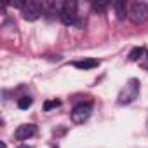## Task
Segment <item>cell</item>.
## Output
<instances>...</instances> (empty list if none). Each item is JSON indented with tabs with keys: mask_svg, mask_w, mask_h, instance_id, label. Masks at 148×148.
Returning <instances> with one entry per match:
<instances>
[{
	"mask_svg": "<svg viewBox=\"0 0 148 148\" xmlns=\"http://www.w3.org/2000/svg\"><path fill=\"white\" fill-rule=\"evenodd\" d=\"M99 59H92V58H86V59H79V61H73L71 64L79 68V70H92L96 66H99Z\"/></svg>",
	"mask_w": 148,
	"mask_h": 148,
	"instance_id": "8",
	"label": "cell"
},
{
	"mask_svg": "<svg viewBox=\"0 0 148 148\" xmlns=\"http://www.w3.org/2000/svg\"><path fill=\"white\" fill-rule=\"evenodd\" d=\"M2 148H7V145H5V143H4V141H2Z\"/></svg>",
	"mask_w": 148,
	"mask_h": 148,
	"instance_id": "16",
	"label": "cell"
},
{
	"mask_svg": "<svg viewBox=\"0 0 148 148\" xmlns=\"http://www.w3.org/2000/svg\"><path fill=\"white\" fill-rule=\"evenodd\" d=\"M139 63H141V64H143V66L148 70V52H145V56L141 58V61H139Z\"/></svg>",
	"mask_w": 148,
	"mask_h": 148,
	"instance_id": "14",
	"label": "cell"
},
{
	"mask_svg": "<svg viewBox=\"0 0 148 148\" xmlns=\"http://www.w3.org/2000/svg\"><path fill=\"white\" fill-rule=\"evenodd\" d=\"M139 91H141L139 80H138V79H129V80L125 82V86L120 89L119 96H117L119 105H131L132 101H136V99H138Z\"/></svg>",
	"mask_w": 148,
	"mask_h": 148,
	"instance_id": "1",
	"label": "cell"
},
{
	"mask_svg": "<svg viewBox=\"0 0 148 148\" xmlns=\"http://www.w3.org/2000/svg\"><path fill=\"white\" fill-rule=\"evenodd\" d=\"M127 18L134 25H141V23L148 21V4L146 2H134V4H131Z\"/></svg>",
	"mask_w": 148,
	"mask_h": 148,
	"instance_id": "3",
	"label": "cell"
},
{
	"mask_svg": "<svg viewBox=\"0 0 148 148\" xmlns=\"http://www.w3.org/2000/svg\"><path fill=\"white\" fill-rule=\"evenodd\" d=\"M32 105H33V98H30V96H23V98L18 99V108L19 110H28Z\"/></svg>",
	"mask_w": 148,
	"mask_h": 148,
	"instance_id": "11",
	"label": "cell"
},
{
	"mask_svg": "<svg viewBox=\"0 0 148 148\" xmlns=\"http://www.w3.org/2000/svg\"><path fill=\"white\" fill-rule=\"evenodd\" d=\"M59 105H61V101H59V99H52V101H45V103H44V110H45V112H51L52 108H58Z\"/></svg>",
	"mask_w": 148,
	"mask_h": 148,
	"instance_id": "13",
	"label": "cell"
},
{
	"mask_svg": "<svg viewBox=\"0 0 148 148\" xmlns=\"http://www.w3.org/2000/svg\"><path fill=\"white\" fill-rule=\"evenodd\" d=\"M21 12H23V19H26V21H37L44 14L42 2H40V0H28Z\"/></svg>",
	"mask_w": 148,
	"mask_h": 148,
	"instance_id": "4",
	"label": "cell"
},
{
	"mask_svg": "<svg viewBox=\"0 0 148 148\" xmlns=\"http://www.w3.org/2000/svg\"><path fill=\"white\" fill-rule=\"evenodd\" d=\"M42 7H44V14H47V16L51 18V16H54V14H59V12H61L63 4L54 2V0H42Z\"/></svg>",
	"mask_w": 148,
	"mask_h": 148,
	"instance_id": "7",
	"label": "cell"
},
{
	"mask_svg": "<svg viewBox=\"0 0 148 148\" xmlns=\"http://www.w3.org/2000/svg\"><path fill=\"white\" fill-rule=\"evenodd\" d=\"M35 132H37V125L35 124H21L14 131V138L19 139V141H25V139H30L32 136H35Z\"/></svg>",
	"mask_w": 148,
	"mask_h": 148,
	"instance_id": "6",
	"label": "cell"
},
{
	"mask_svg": "<svg viewBox=\"0 0 148 148\" xmlns=\"http://www.w3.org/2000/svg\"><path fill=\"white\" fill-rule=\"evenodd\" d=\"M145 47H134V49H131V52H129V61H141V58L145 56Z\"/></svg>",
	"mask_w": 148,
	"mask_h": 148,
	"instance_id": "10",
	"label": "cell"
},
{
	"mask_svg": "<svg viewBox=\"0 0 148 148\" xmlns=\"http://www.w3.org/2000/svg\"><path fill=\"white\" fill-rule=\"evenodd\" d=\"M77 7L79 4L75 0H66L63 2V7H61V12H59V19L63 25L66 26H71V25H79V14H77Z\"/></svg>",
	"mask_w": 148,
	"mask_h": 148,
	"instance_id": "2",
	"label": "cell"
},
{
	"mask_svg": "<svg viewBox=\"0 0 148 148\" xmlns=\"http://www.w3.org/2000/svg\"><path fill=\"white\" fill-rule=\"evenodd\" d=\"M113 9H115L119 19H125V18H127V12H129V11H127V7H125V2H124V0L115 2V4H113Z\"/></svg>",
	"mask_w": 148,
	"mask_h": 148,
	"instance_id": "9",
	"label": "cell"
},
{
	"mask_svg": "<svg viewBox=\"0 0 148 148\" xmlns=\"http://www.w3.org/2000/svg\"><path fill=\"white\" fill-rule=\"evenodd\" d=\"M18 148H32V146H28V145H21V146H18Z\"/></svg>",
	"mask_w": 148,
	"mask_h": 148,
	"instance_id": "15",
	"label": "cell"
},
{
	"mask_svg": "<svg viewBox=\"0 0 148 148\" xmlns=\"http://www.w3.org/2000/svg\"><path fill=\"white\" fill-rule=\"evenodd\" d=\"M92 113V105L91 103H79L71 110V120L73 124H84Z\"/></svg>",
	"mask_w": 148,
	"mask_h": 148,
	"instance_id": "5",
	"label": "cell"
},
{
	"mask_svg": "<svg viewBox=\"0 0 148 148\" xmlns=\"http://www.w3.org/2000/svg\"><path fill=\"white\" fill-rule=\"evenodd\" d=\"M108 2H105V0H101V2H92V11H96V12H105L106 9H108Z\"/></svg>",
	"mask_w": 148,
	"mask_h": 148,
	"instance_id": "12",
	"label": "cell"
}]
</instances>
